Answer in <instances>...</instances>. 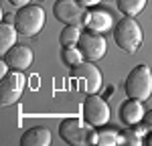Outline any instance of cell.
<instances>
[{
  "instance_id": "cell-1",
  "label": "cell",
  "mask_w": 152,
  "mask_h": 146,
  "mask_svg": "<svg viewBox=\"0 0 152 146\" xmlns=\"http://www.w3.org/2000/svg\"><path fill=\"white\" fill-rule=\"evenodd\" d=\"M114 41L122 51L126 53H136L142 45V28L132 16H126L118 20L114 26Z\"/></svg>"
},
{
  "instance_id": "cell-2",
  "label": "cell",
  "mask_w": 152,
  "mask_h": 146,
  "mask_svg": "<svg viewBox=\"0 0 152 146\" xmlns=\"http://www.w3.org/2000/svg\"><path fill=\"white\" fill-rule=\"evenodd\" d=\"M59 136L67 142V144L83 146V144H95V130L91 124H87L85 120H63L59 124Z\"/></svg>"
},
{
  "instance_id": "cell-3",
  "label": "cell",
  "mask_w": 152,
  "mask_h": 146,
  "mask_svg": "<svg viewBox=\"0 0 152 146\" xmlns=\"http://www.w3.org/2000/svg\"><path fill=\"white\" fill-rule=\"evenodd\" d=\"M124 89L128 97H136V99H148L152 96V69L148 65H138L134 67L130 75L126 77V83H124Z\"/></svg>"
},
{
  "instance_id": "cell-4",
  "label": "cell",
  "mask_w": 152,
  "mask_h": 146,
  "mask_svg": "<svg viewBox=\"0 0 152 146\" xmlns=\"http://www.w3.org/2000/svg\"><path fill=\"white\" fill-rule=\"evenodd\" d=\"M14 26L18 31V35L23 36H35L43 26H45V10L39 4H26L23 8H18Z\"/></svg>"
},
{
  "instance_id": "cell-5",
  "label": "cell",
  "mask_w": 152,
  "mask_h": 146,
  "mask_svg": "<svg viewBox=\"0 0 152 146\" xmlns=\"http://www.w3.org/2000/svg\"><path fill=\"white\" fill-rule=\"evenodd\" d=\"M81 114H83V120L87 124H91L94 128H102L110 122V106L104 97L95 96V93H87L85 101L81 106Z\"/></svg>"
},
{
  "instance_id": "cell-6",
  "label": "cell",
  "mask_w": 152,
  "mask_h": 146,
  "mask_svg": "<svg viewBox=\"0 0 152 146\" xmlns=\"http://www.w3.org/2000/svg\"><path fill=\"white\" fill-rule=\"evenodd\" d=\"M53 14L63 24L81 26L85 20V6L79 0H57L53 6Z\"/></svg>"
},
{
  "instance_id": "cell-7",
  "label": "cell",
  "mask_w": 152,
  "mask_h": 146,
  "mask_svg": "<svg viewBox=\"0 0 152 146\" xmlns=\"http://www.w3.org/2000/svg\"><path fill=\"white\" fill-rule=\"evenodd\" d=\"M77 47H79V51L83 53V59L94 61V63L102 59V57L105 55V51H107L105 39L99 35L97 31H91V28L81 31V36H79Z\"/></svg>"
},
{
  "instance_id": "cell-8",
  "label": "cell",
  "mask_w": 152,
  "mask_h": 146,
  "mask_svg": "<svg viewBox=\"0 0 152 146\" xmlns=\"http://www.w3.org/2000/svg\"><path fill=\"white\" fill-rule=\"evenodd\" d=\"M26 85L24 75L18 69L6 73L0 81V99H2V106H12L18 101V97L23 96V89Z\"/></svg>"
},
{
  "instance_id": "cell-9",
  "label": "cell",
  "mask_w": 152,
  "mask_h": 146,
  "mask_svg": "<svg viewBox=\"0 0 152 146\" xmlns=\"http://www.w3.org/2000/svg\"><path fill=\"white\" fill-rule=\"evenodd\" d=\"M71 75L83 83L85 93H95L102 85V71L95 67L94 61H81L79 65L71 67Z\"/></svg>"
},
{
  "instance_id": "cell-10",
  "label": "cell",
  "mask_w": 152,
  "mask_h": 146,
  "mask_svg": "<svg viewBox=\"0 0 152 146\" xmlns=\"http://www.w3.org/2000/svg\"><path fill=\"white\" fill-rule=\"evenodd\" d=\"M144 116H146V112H144V106H142V99H136V97H130L120 108V120L128 128H134L136 124H140L144 120Z\"/></svg>"
},
{
  "instance_id": "cell-11",
  "label": "cell",
  "mask_w": 152,
  "mask_h": 146,
  "mask_svg": "<svg viewBox=\"0 0 152 146\" xmlns=\"http://www.w3.org/2000/svg\"><path fill=\"white\" fill-rule=\"evenodd\" d=\"M4 61L8 63V67L23 71L26 67H31V63H33V51L26 45H14L4 53Z\"/></svg>"
},
{
  "instance_id": "cell-12",
  "label": "cell",
  "mask_w": 152,
  "mask_h": 146,
  "mask_svg": "<svg viewBox=\"0 0 152 146\" xmlns=\"http://www.w3.org/2000/svg\"><path fill=\"white\" fill-rule=\"evenodd\" d=\"M51 130L43 128V126H37V128H31L28 132L23 134L20 138V144L23 146H49L51 144Z\"/></svg>"
},
{
  "instance_id": "cell-13",
  "label": "cell",
  "mask_w": 152,
  "mask_h": 146,
  "mask_svg": "<svg viewBox=\"0 0 152 146\" xmlns=\"http://www.w3.org/2000/svg\"><path fill=\"white\" fill-rule=\"evenodd\" d=\"M16 36H18V31L14 24L2 23V26H0V53L2 55L16 45Z\"/></svg>"
},
{
  "instance_id": "cell-14",
  "label": "cell",
  "mask_w": 152,
  "mask_h": 146,
  "mask_svg": "<svg viewBox=\"0 0 152 146\" xmlns=\"http://www.w3.org/2000/svg\"><path fill=\"white\" fill-rule=\"evenodd\" d=\"M83 24H87L91 31H105V28H110L112 18H110L107 12H94V14H87V12H85Z\"/></svg>"
},
{
  "instance_id": "cell-15",
  "label": "cell",
  "mask_w": 152,
  "mask_h": 146,
  "mask_svg": "<svg viewBox=\"0 0 152 146\" xmlns=\"http://www.w3.org/2000/svg\"><path fill=\"white\" fill-rule=\"evenodd\" d=\"M122 142V134L114 130V128H105L102 126L99 132H95V144H102V146H116Z\"/></svg>"
},
{
  "instance_id": "cell-16",
  "label": "cell",
  "mask_w": 152,
  "mask_h": 146,
  "mask_svg": "<svg viewBox=\"0 0 152 146\" xmlns=\"http://www.w3.org/2000/svg\"><path fill=\"white\" fill-rule=\"evenodd\" d=\"M79 36H81V28L79 26H71V24H65V28L61 31L59 35V43L63 47H75L79 43Z\"/></svg>"
},
{
  "instance_id": "cell-17",
  "label": "cell",
  "mask_w": 152,
  "mask_h": 146,
  "mask_svg": "<svg viewBox=\"0 0 152 146\" xmlns=\"http://www.w3.org/2000/svg\"><path fill=\"white\" fill-rule=\"evenodd\" d=\"M116 2H118V10L124 12L126 16H136L146 6V0H116Z\"/></svg>"
},
{
  "instance_id": "cell-18",
  "label": "cell",
  "mask_w": 152,
  "mask_h": 146,
  "mask_svg": "<svg viewBox=\"0 0 152 146\" xmlns=\"http://www.w3.org/2000/svg\"><path fill=\"white\" fill-rule=\"evenodd\" d=\"M83 61V53L79 51V47H63V63L75 67Z\"/></svg>"
},
{
  "instance_id": "cell-19",
  "label": "cell",
  "mask_w": 152,
  "mask_h": 146,
  "mask_svg": "<svg viewBox=\"0 0 152 146\" xmlns=\"http://www.w3.org/2000/svg\"><path fill=\"white\" fill-rule=\"evenodd\" d=\"M146 132V128L142 126V128H138V130H126V132L122 134V140H126L128 144H134L138 146L142 144V134Z\"/></svg>"
},
{
  "instance_id": "cell-20",
  "label": "cell",
  "mask_w": 152,
  "mask_h": 146,
  "mask_svg": "<svg viewBox=\"0 0 152 146\" xmlns=\"http://www.w3.org/2000/svg\"><path fill=\"white\" fill-rule=\"evenodd\" d=\"M144 128H146V132H152V110L146 112V116H144Z\"/></svg>"
},
{
  "instance_id": "cell-21",
  "label": "cell",
  "mask_w": 152,
  "mask_h": 146,
  "mask_svg": "<svg viewBox=\"0 0 152 146\" xmlns=\"http://www.w3.org/2000/svg\"><path fill=\"white\" fill-rule=\"evenodd\" d=\"M8 2H10L12 6H16V8H23V6H26V4L31 2V0H8Z\"/></svg>"
},
{
  "instance_id": "cell-22",
  "label": "cell",
  "mask_w": 152,
  "mask_h": 146,
  "mask_svg": "<svg viewBox=\"0 0 152 146\" xmlns=\"http://www.w3.org/2000/svg\"><path fill=\"white\" fill-rule=\"evenodd\" d=\"M79 2H81L83 6H95V4H97L99 0H79Z\"/></svg>"
},
{
  "instance_id": "cell-23",
  "label": "cell",
  "mask_w": 152,
  "mask_h": 146,
  "mask_svg": "<svg viewBox=\"0 0 152 146\" xmlns=\"http://www.w3.org/2000/svg\"><path fill=\"white\" fill-rule=\"evenodd\" d=\"M14 18H16V14H6V16H4V23L14 24Z\"/></svg>"
},
{
  "instance_id": "cell-24",
  "label": "cell",
  "mask_w": 152,
  "mask_h": 146,
  "mask_svg": "<svg viewBox=\"0 0 152 146\" xmlns=\"http://www.w3.org/2000/svg\"><path fill=\"white\" fill-rule=\"evenodd\" d=\"M148 144L152 146V132H150V136H148Z\"/></svg>"
}]
</instances>
